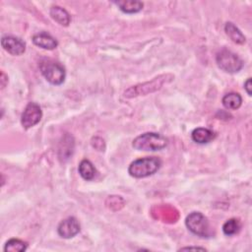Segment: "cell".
I'll list each match as a JSON object with an SVG mask.
<instances>
[{
	"instance_id": "6da1fadb",
	"label": "cell",
	"mask_w": 252,
	"mask_h": 252,
	"mask_svg": "<svg viewBox=\"0 0 252 252\" xmlns=\"http://www.w3.org/2000/svg\"><path fill=\"white\" fill-rule=\"evenodd\" d=\"M161 166V160L157 157L138 158L130 163L128 172L132 177L144 178L156 173Z\"/></svg>"
},
{
	"instance_id": "7a4b0ae2",
	"label": "cell",
	"mask_w": 252,
	"mask_h": 252,
	"mask_svg": "<svg viewBox=\"0 0 252 252\" xmlns=\"http://www.w3.org/2000/svg\"><path fill=\"white\" fill-rule=\"evenodd\" d=\"M168 140L161 134L147 132L133 140L132 146L138 151H159L167 146Z\"/></svg>"
},
{
	"instance_id": "3957f363",
	"label": "cell",
	"mask_w": 252,
	"mask_h": 252,
	"mask_svg": "<svg viewBox=\"0 0 252 252\" xmlns=\"http://www.w3.org/2000/svg\"><path fill=\"white\" fill-rule=\"evenodd\" d=\"M38 66L41 74L50 84L58 86L65 81L66 72L60 63L44 58L39 61Z\"/></svg>"
},
{
	"instance_id": "277c9868",
	"label": "cell",
	"mask_w": 252,
	"mask_h": 252,
	"mask_svg": "<svg viewBox=\"0 0 252 252\" xmlns=\"http://www.w3.org/2000/svg\"><path fill=\"white\" fill-rule=\"evenodd\" d=\"M216 62L220 70L230 74L237 73L243 68L242 59L227 49H221L217 53Z\"/></svg>"
},
{
	"instance_id": "5b68a950",
	"label": "cell",
	"mask_w": 252,
	"mask_h": 252,
	"mask_svg": "<svg viewBox=\"0 0 252 252\" xmlns=\"http://www.w3.org/2000/svg\"><path fill=\"white\" fill-rule=\"evenodd\" d=\"M187 228L195 235L200 237H210V223L208 219L200 212L190 213L185 220Z\"/></svg>"
},
{
	"instance_id": "8992f818",
	"label": "cell",
	"mask_w": 252,
	"mask_h": 252,
	"mask_svg": "<svg viewBox=\"0 0 252 252\" xmlns=\"http://www.w3.org/2000/svg\"><path fill=\"white\" fill-rule=\"evenodd\" d=\"M42 117V111L40 106L35 102H29L26 106L22 117L21 123L25 129H30L36 125Z\"/></svg>"
},
{
	"instance_id": "52a82bcc",
	"label": "cell",
	"mask_w": 252,
	"mask_h": 252,
	"mask_svg": "<svg viewBox=\"0 0 252 252\" xmlns=\"http://www.w3.org/2000/svg\"><path fill=\"white\" fill-rule=\"evenodd\" d=\"M2 47L11 55L19 56L26 51V42L17 36L4 35L1 38Z\"/></svg>"
},
{
	"instance_id": "ba28073f",
	"label": "cell",
	"mask_w": 252,
	"mask_h": 252,
	"mask_svg": "<svg viewBox=\"0 0 252 252\" xmlns=\"http://www.w3.org/2000/svg\"><path fill=\"white\" fill-rule=\"evenodd\" d=\"M80 228L81 226L78 220L74 217H69L59 223L57 232L61 237L68 239L77 235L80 232Z\"/></svg>"
},
{
	"instance_id": "9c48e42d",
	"label": "cell",
	"mask_w": 252,
	"mask_h": 252,
	"mask_svg": "<svg viewBox=\"0 0 252 252\" xmlns=\"http://www.w3.org/2000/svg\"><path fill=\"white\" fill-rule=\"evenodd\" d=\"M32 42L34 45L46 49V50H52L57 47L58 42L57 40L46 32H39L32 36Z\"/></svg>"
},
{
	"instance_id": "30bf717a",
	"label": "cell",
	"mask_w": 252,
	"mask_h": 252,
	"mask_svg": "<svg viewBox=\"0 0 252 252\" xmlns=\"http://www.w3.org/2000/svg\"><path fill=\"white\" fill-rule=\"evenodd\" d=\"M216 133L208 128H204V127H199L196 128L192 131L191 133V138L192 140L197 143V144H208L210 142H212L215 138H216Z\"/></svg>"
},
{
	"instance_id": "8fae6325",
	"label": "cell",
	"mask_w": 252,
	"mask_h": 252,
	"mask_svg": "<svg viewBox=\"0 0 252 252\" xmlns=\"http://www.w3.org/2000/svg\"><path fill=\"white\" fill-rule=\"evenodd\" d=\"M49 14L51 18L61 26L67 27L71 22V16L69 13L60 6H52L50 8Z\"/></svg>"
},
{
	"instance_id": "7c38bea8",
	"label": "cell",
	"mask_w": 252,
	"mask_h": 252,
	"mask_svg": "<svg viewBox=\"0 0 252 252\" xmlns=\"http://www.w3.org/2000/svg\"><path fill=\"white\" fill-rule=\"evenodd\" d=\"M222 105L228 110H236L241 106L242 97L237 93H228L221 99Z\"/></svg>"
},
{
	"instance_id": "4fadbf2b",
	"label": "cell",
	"mask_w": 252,
	"mask_h": 252,
	"mask_svg": "<svg viewBox=\"0 0 252 252\" xmlns=\"http://www.w3.org/2000/svg\"><path fill=\"white\" fill-rule=\"evenodd\" d=\"M74 150V141L70 135H65L63 140L60 143L59 147V158L63 160L68 159L72 156Z\"/></svg>"
},
{
	"instance_id": "5bb4252c",
	"label": "cell",
	"mask_w": 252,
	"mask_h": 252,
	"mask_svg": "<svg viewBox=\"0 0 252 252\" xmlns=\"http://www.w3.org/2000/svg\"><path fill=\"white\" fill-rule=\"evenodd\" d=\"M79 173L85 180H93L96 174V169L89 159H83L79 163Z\"/></svg>"
},
{
	"instance_id": "9a60e30c",
	"label": "cell",
	"mask_w": 252,
	"mask_h": 252,
	"mask_svg": "<svg viewBox=\"0 0 252 252\" xmlns=\"http://www.w3.org/2000/svg\"><path fill=\"white\" fill-rule=\"evenodd\" d=\"M224 31L227 36L235 43L237 44H243L245 42V36L244 34L240 32V30L235 27L232 23L228 22L224 26Z\"/></svg>"
},
{
	"instance_id": "2e32d148",
	"label": "cell",
	"mask_w": 252,
	"mask_h": 252,
	"mask_svg": "<svg viewBox=\"0 0 252 252\" xmlns=\"http://www.w3.org/2000/svg\"><path fill=\"white\" fill-rule=\"evenodd\" d=\"M114 4H116L119 9L126 13V14H134V13H138L143 9V2L141 1H118V2H114Z\"/></svg>"
},
{
	"instance_id": "e0dca14e",
	"label": "cell",
	"mask_w": 252,
	"mask_h": 252,
	"mask_svg": "<svg viewBox=\"0 0 252 252\" xmlns=\"http://www.w3.org/2000/svg\"><path fill=\"white\" fill-rule=\"evenodd\" d=\"M28 248L27 242L18 239V238H11L9 239L4 246V251L6 252H22Z\"/></svg>"
},
{
	"instance_id": "ac0fdd59",
	"label": "cell",
	"mask_w": 252,
	"mask_h": 252,
	"mask_svg": "<svg viewBox=\"0 0 252 252\" xmlns=\"http://www.w3.org/2000/svg\"><path fill=\"white\" fill-rule=\"evenodd\" d=\"M240 228H241V223H240L239 220L234 219V218L229 219L222 225V231L227 236H231V235L238 233Z\"/></svg>"
},
{
	"instance_id": "d6986e66",
	"label": "cell",
	"mask_w": 252,
	"mask_h": 252,
	"mask_svg": "<svg viewBox=\"0 0 252 252\" xmlns=\"http://www.w3.org/2000/svg\"><path fill=\"white\" fill-rule=\"evenodd\" d=\"M244 89H245L247 94L251 95V94H252V92H251V78H248L246 80V82L244 83Z\"/></svg>"
},
{
	"instance_id": "ffe728a7",
	"label": "cell",
	"mask_w": 252,
	"mask_h": 252,
	"mask_svg": "<svg viewBox=\"0 0 252 252\" xmlns=\"http://www.w3.org/2000/svg\"><path fill=\"white\" fill-rule=\"evenodd\" d=\"M180 250H203V251H205L206 249L203 247H198V246H189V247H183Z\"/></svg>"
}]
</instances>
